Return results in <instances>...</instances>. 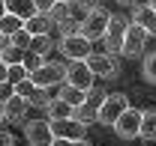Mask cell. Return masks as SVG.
Returning a JSON list of instances; mask_svg holds the SVG:
<instances>
[{
  "instance_id": "6da1fadb",
  "label": "cell",
  "mask_w": 156,
  "mask_h": 146,
  "mask_svg": "<svg viewBox=\"0 0 156 146\" xmlns=\"http://www.w3.org/2000/svg\"><path fill=\"white\" fill-rule=\"evenodd\" d=\"M27 78L33 81V87H39V90L60 87V84L66 81V63H60V60H42Z\"/></svg>"
},
{
  "instance_id": "7a4b0ae2",
  "label": "cell",
  "mask_w": 156,
  "mask_h": 146,
  "mask_svg": "<svg viewBox=\"0 0 156 146\" xmlns=\"http://www.w3.org/2000/svg\"><path fill=\"white\" fill-rule=\"evenodd\" d=\"M108 21H111V12L105 9V6H96V9H90L81 24H78V33L87 39V42H96V39L105 36V30H108Z\"/></svg>"
},
{
  "instance_id": "3957f363",
  "label": "cell",
  "mask_w": 156,
  "mask_h": 146,
  "mask_svg": "<svg viewBox=\"0 0 156 146\" xmlns=\"http://www.w3.org/2000/svg\"><path fill=\"white\" fill-rule=\"evenodd\" d=\"M129 108V95L126 92H108L105 98H102V105L96 110V122H105V125H114L117 116L123 113V110Z\"/></svg>"
},
{
  "instance_id": "277c9868",
  "label": "cell",
  "mask_w": 156,
  "mask_h": 146,
  "mask_svg": "<svg viewBox=\"0 0 156 146\" xmlns=\"http://www.w3.org/2000/svg\"><path fill=\"white\" fill-rule=\"evenodd\" d=\"M48 125H51L54 140H84V134H87V125L72 116L69 119H48Z\"/></svg>"
},
{
  "instance_id": "5b68a950",
  "label": "cell",
  "mask_w": 156,
  "mask_h": 146,
  "mask_svg": "<svg viewBox=\"0 0 156 146\" xmlns=\"http://www.w3.org/2000/svg\"><path fill=\"white\" fill-rule=\"evenodd\" d=\"M60 51L63 57L72 63V60H87V57L93 54V48H90V42L81 36V33H72V36H60Z\"/></svg>"
},
{
  "instance_id": "8992f818",
  "label": "cell",
  "mask_w": 156,
  "mask_h": 146,
  "mask_svg": "<svg viewBox=\"0 0 156 146\" xmlns=\"http://www.w3.org/2000/svg\"><path fill=\"white\" fill-rule=\"evenodd\" d=\"M138 128H141V110H135V108H126L114 122V131L120 140H135Z\"/></svg>"
},
{
  "instance_id": "52a82bcc",
  "label": "cell",
  "mask_w": 156,
  "mask_h": 146,
  "mask_svg": "<svg viewBox=\"0 0 156 146\" xmlns=\"http://www.w3.org/2000/svg\"><path fill=\"white\" fill-rule=\"evenodd\" d=\"M63 84H69V87H75V90L87 92L90 87H93V75H90V69H87V63L84 60H72L69 66H66V81Z\"/></svg>"
},
{
  "instance_id": "ba28073f",
  "label": "cell",
  "mask_w": 156,
  "mask_h": 146,
  "mask_svg": "<svg viewBox=\"0 0 156 146\" xmlns=\"http://www.w3.org/2000/svg\"><path fill=\"white\" fill-rule=\"evenodd\" d=\"M144 42H147V33L138 27L135 21L126 24V33H123V45H120V54L123 57H138L144 51Z\"/></svg>"
},
{
  "instance_id": "9c48e42d",
  "label": "cell",
  "mask_w": 156,
  "mask_h": 146,
  "mask_svg": "<svg viewBox=\"0 0 156 146\" xmlns=\"http://www.w3.org/2000/svg\"><path fill=\"white\" fill-rule=\"evenodd\" d=\"M84 63H87L90 75H99V78H120V66H117V60L111 54H90Z\"/></svg>"
},
{
  "instance_id": "30bf717a",
  "label": "cell",
  "mask_w": 156,
  "mask_h": 146,
  "mask_svg": "<svg viewBox=\"0 0 156 146\" xmlns=\"http://www.w3.org/2000/svg\"><path fill=\"white\" fill-rule=\"evenodd\" d=\"M24 137L30 146H51L54 143V134H51V125L45 119H33L24 125Z\"/></svg>"
},
{
  "instance_id": "8fae6325",
  "label": "cell",
  "mask_w": 156,
  "mask_h": 146,
  "mask_svg": "<svg viewBox=\"0 0 156 146\" xmlns=\"http://www.w3.org/2000/svg\"><path fill=\"white\" fill-rule=\"evenodd\" d=\"M126 24H129L126 18H117V15H111V21H108V30H105V36H102V42H105V51H108V54H111V51H120V45H123V33H126Z\"/></svg>"
},
{
  "instance_id": "7c38bea8",
  "label": "cell",
  "mask_w": 156,
  "mask_h": 146,
  "mask_svg": "<svg viewBox=\"0 0 156 146\" xmlns=\"http://www.w3.org/2000/svg\"><path fill=\"white\" fill-rule=\"evenodd\" d=\"M132 21H135V24L144 30V33H147V36L156 39V12H153V9H147V6H135Z\"/></svg>"
},
{
  "instance_id": "4fadbf2b",
  "label": "cell",
  "mask_w": 156,
  "mask_h": 146,
  "mask_svg": "<svg viewBox=\"0 0 156 146\" xmlns=\"http://www.w3.org/2000/svg\"><path fill=\"white\" fill-rule=\"evenodd\" d=\"M27 98H21V95H9L6 101H3V119H12V122H18L21 116L27 113Z\"/></svg>"
},
{
  "instance_id": "5bb4252c",
  "label": "cell",
  "mask_w": 156,
  "mask_h": 146,
  "mask_svg": "<svg viewBox=\"0 0 156 146\" xmlns=\"http://www.w3.org/2000/svg\"><path fill=\"white\" fill-rule=\"evenodd\" d=\"M6 12L21 18V24H24L27 18L36 15V6H33V0H6Z\"/></svg>"
},
{
  "instance_id": "9a60e30c",
  "label": "cell",
  "mask_w": 156,
  "mask_h": 146,
  "mask_svg": "<svg viewBox=\"0 0 156 146\" xmlns=\"http://www.w3.org/2000/svg\"><path fill=\"white\" fill-rule=\"evenodd\" d=\"M21 27L30 33V39H33V36H48V30H51V21H48V15L36 12L33 18H27L24 24H21Z\"/></svg>"
},
{
  "instance_id": "2e32d148",
  "label": "cell",
  "mask_w": 156,
  "mask_h": 146,
  "mask_svg": "<svg viewBox=\"0 0 156 146\" xmlns=\"http://www.w3.org/2000/svg\"><path fill=\"white\" fill-rule=\"evenodd\" d=\"M138 137H144V140H156V108L141 110V128H138Z\"/></svg>"
},
{
  "instance_id": "e0dca14e",
  "label": "cell",
  "mask_w": 156,
  "mask_h": 146,
  "mask_svg": "<svg viewBox=\"0 0 156 146\" xmlns=\"http://www.w3.org/2000/svg\"><path fill=\"white\" fill-rule=\"evenodd\" d=\"M72 110H75V108H69L63 98H51V101L45 105V113H48V119H69V116H72Z\"/></svg>"
},
{
  "instance_id": "ac0fdd59",
  "label": "cell",
  "mask_w": 156,
  "mask_h": 146,
  "mask_svg": "<svg viewBox=\"0 0 156 146\" xmlns=\"http://www.w3.org/2000/svg\"><path fill=\"white\" fill-rule=\"evenodd\" d=\"M57 98H63L69 108H81V105H84V98H87V92L75 90V87H69V84H60V95H57Z\"/></svg>"
},
{
  "instance_id": "d6986e66",
  "label": "cell",
  "mask_w": 156,
  "mask_h": 146,
  "mask_svg": "<svg viewBox=\"0 0 156 146\" xmlns=\"http://www.w3.org/2000/svg\"><path fill=\"white\" fill-rule=\"evenodd\" d=\"M141 78L150 87H156V51H147L144 54V60H141Z\"/></svg>"
},
{
  "instance_id": "ffe728a7",
  "label": "cell",
  "mask_w": 156,
  "mask_h": 146,
  "mask_svg": "<svg viewBox=\"0 0 156 146\" xmlns=\"http://www.w3.org/2000/svg\"><path fill=\"white\" fill-rule=\"evenodd\" d=\"M0 63H6V66H15V63H24V51L18 48H12L6 39H3V45H0Z\"/></svg>"
},
{
  "instance_id": "44dd1931",
  "label": "cell",
  "mask_w": 156,
  "mask_h": 146,
  "mask_svg": "<svg viewBox=\"0 0 156 146\" xmlns=\"http://www.w3.org/2000/svg\"><path fill=\"white\" fill-rule=\"evenodd\" d=\"M27 51H30V54H36V57H45L48 51H51V36H33Z\"/></svg>"
},
{
  "instance_id": "7402d4cb",
  "label": "cell",
  "mask_w": 156,
  "mask_h": 146,
  "mask_svg": "<svg viewBox=\"0 0 156 146\" xmlns=\"http://www.w3.org/2000/svg\"><path fill=\"white\" fill-rule=\"evenodd\" d=\"M18 30H21V18L9 15V12L0 18V33H3V39H6V36H12V33H18Z\"/></svg>"
},
{
  "instance_id": "603a6c76",
  "label": "cell",
  "mask_w": 156,
  "mask_h": 146,
  "mask_svg": "<svg viewBox=\"0 0 156 146\" xmlns=\"http://www.w3.org/2000/svg\"><path fill=\"white\" fill-rule=\"evenodd\" d=\"M66 18H72V15H69V6H66V3H54V6H51V12H48V21H51V27L63 24Z\"/></svg>"
},
{
  "instance_id": "cb8c5ba5",
  "label": "cell",
  "mask_w": 156,
  "mask_h": 146,
  "mask_svg": "<svg viewBox=\"0 0 156 146\" xmlns=\"http://www.w3.org/2000/svg\"><path fill=\"white\" fill-rule=\"evenodd\" d=\"M6 42H9L12 48H18V51H27V48H30V33H27V30L21 27L18 33H12V36H6Z\"/></svg>"
},
{
  "instance_id": "d4e9b609",
  "label": "cell",
  "mask_w": 156,
  "mask_h": 146,
  "mask_svg": "<svg viewBox=\"0 0 156 146\" xmlns=\"http://www.w3.org/2000/svg\"><path fill=\"white\" fill-rule=\"evenodd\" d=\"M105 95H108L105 90H99V87H90V90H87V98H84V105H87L90 110H99V105H102V98H105Z\"/></svg>"
},
{
  "instance_id": "484cf974",
  "label": "cell",
  "mask_w": 156,
  "mask_h": 146,
  "mask_svg": "<svg viewBox=\"0 0 156 146\" xmlns=\"http://www.w3.org/2000/svg\"><path fill=\"white\" fill-rule=\"evenodd\" d=\"M27 75H30V72H27V66H24V63H15V66H9V78H6V84L15 87V84H21Z\"/></svg>"
},
{
  "instance_id": "4316f807",
  "label": "cell",
  "mask_w": 156,
  "mask_h": 146,
  "mask_svg": "<svg viewBox=\"0 0 156 146\" xmlns=\"http://www.w3.org/2000/svg\"><path fill=\"white\" fill-rule=\"evenodd\" d=\"M33 92H36V87H33V81H30V78H24L21 84H15V95H21V98H30Z\"/></svg>"
},
{
  "instance_id": "83f0119b",
  "label": "cell",
  "mask_w": 156,
  "mask_h": 146,
  "mask_svg": "<svg viewBox=\"0 0 156 146\" xmlns=\"http://www.w3.org/2000/svg\"><path fill=\"white\" fill-rule=\"evenodd\" d=\"M48 101H51V98H48V92H45V90H39V87H36V92L27 98V105H33V108H45Z\"/></svg>"
},
{
  "instance_id": "f1b7e54d",
  "label": "cell",
  "mask_w": 156,
  "mask_h": 146,
  "mask_svg": "<svg viewBox=\"0 0 156 146\" xmlns=\"http://www.w3.org/2000/svg\"><path fill=\"white\" fill-rule=\"evenodd\" d=\"M54 3H57V0H33V6H36V12H42V15H48Z\"/></svg>"
},
{
  "instance_id": "f546056e",
  "label": "cell",
  "mask_w": 156,
  "mask_h": 146,
  "mask_svg": "<svg viewBox=\"0 0 156 146\" xmlns=\"http://www.w3.org/2000/svg\"><path fill=\"white\" fill-rule=\"evenodd\" d=\"M75 6L84 12V15H87L90 9H96V6H99V0H75Z\"/></svg>"
},
{
  "instance_id": "4dcf8cb0",
  "label": "cell",
  "mask_w": 156,
  "mask_h": 146,
  "mask_svg": "<svg viewBox=\"0 0 156 146\" xmlns=\"http://www.w3.org/2000/svg\"><path fill=\"white\" fill-rule=\"evenodd\" d=\"M9 95H15V87L12 84H0V101H6Z\"/></svg>"
},
{
  "instance_id": "1f68e13d",
  "label": "cell",
  "mask_w": 156,
  "mask_h": 146,
  "mask_svg": "<svg viewBox=\"0 0 156 146\" xmlns=\"http://www.w3.org/2000/svg\"><path fill=\"white\" fill-rule=\"evenodd\" d=\"M51 146H90L87 140H54Z\"/></svg>"
},
{
  "instance_id": "d6a6232c",
  "label": "cell",
  "mask_w": 156,
  "mask_h": 146,
  "mask_svg": "<svg viewBox=\"0 0 156 146\" xmlns=\"http://www.w3.org/2000/svg\"><path fill=\"white\" fill-rule=\"evenodd\" d=\"M12 143H15V140H12V134L0 128V146H12Z\"/></svg>"
},
{
  "instance_id": "836d02e7",
  "label": "cell",
  "mask_w": 156,
  "mask_h": 146,
  "mask_svg": "<svg viewBox=\"0 0 156 146\" xmlns=\"http://www.w3.org/2000/svg\"><path fill=\"white\" fill-rule=\"evenodd\" d=\"M6 78H9V66L0 63V84H6Z\"/></svg>"
},
{
  "instance_id": "e575fe53",
  "label": "cell",
  "mask_w": 156,
  "mask_h": 146,
  "mask_svg": "<svg viewBox=\"0 0 156 146\" xmlns=\"http://www.w3.org/2000/svg\"><path fill=\"white\" fill-rule=\"evenodd\" d=\"M6 15V0H0V18Z\"/></svg>"
},
{
  "instance_id": "d590c367",
  "label": "cell",
  "mask_w": 156,
  "mask_h": 146,
  "mask_svg": "<svg viewBox=\"0 0 156 146\" xmlns=\"http://www.w3.org/2000/svg\"><path fill=\"white\" fill-rule=\"evenodd\" d=\"M147 9H153V12H156V0H147Z\"/></svg>"
},
{
  "instance_id": "8d00e7d4",
  "label": "cell",
  "mask_w": 156,
  "mask_h": 146,
  "mask_svg": "<svg viewBox=\"0 0 156 146\" xmlns=\"http://www.w3.org/2000/svg\"><path fill=\"white\" fill-rule=\"evenodd\" d=\"M117 3H123V6H132V3H135V0H117Z\"/></svg>"
},
{
  "instance_id": "74e56055",
  "label": "cell",
  "mask_w": 156,
  "mask_h": 146,
  "mask_svg": "<svg viewBox=\"0 0 156 146\" xmlns=\"http://www.w3.org/2000/svg\"><path fill=\"white\" fill-rule=\"evenodd\" d=\"M57 3H66V6H69V3H75V0H57Z\"/></svg>"
},
{
  "instance_id": "f35d334b",
  "label": "cell",
  "mask_w": 156,
  "mask_h": 146,
  "mask_svg": "<svg viewBox=\"0 0 156 146\" xmlns=\"http://www.w3.org/2000/svg\"><path fill=\"white\" fill-rule=\"evenodd\" d=\"M0 122H3V101H0Z\"/></svg>"
},
{
  "instance_id": "ab89813d",
  "label": "cell",
  "mask_w": 156,
  "mask_h": 146,
  "mask_svg": "<svg viewBox=\"0 0 156 146\" xmlns=\"http://www.w3.org/2000/svg\"><path fill=\"white\" fill-rule=\"evenodd\" d=\"M0 45H3V33H0Z\"/></svg>"
}]
</instances>
